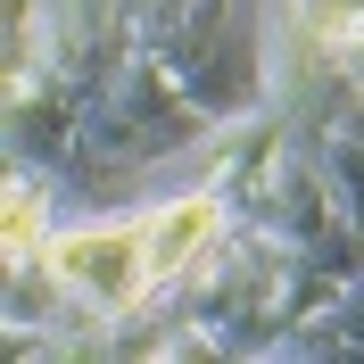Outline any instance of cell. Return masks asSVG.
<instances>
[{"label": "cell", "mask_w": 364, "mask_h": 364, "mask_svg": "<svg viewBox=\"0 0 364 364\" xmlns=\"http://www.w3.org/2000/svg\"><path fill=\"white\" fill-rule=\"evenodd\" d=\"M141 240L133 232H100V240H67V249H58V273H67V282H91V290L100 298H116V290H133V273H149V257H133Z\"/></svg>", "instance_id": "6da1fadb"}, {"label": "cell", "mask_w": 364, "mask_h": 364, "mask_svg": "<svg viewBox=\"0 0 364 364\" xmlns=\"http://www.w3.org/2000/svg\"><path fill=\"white\" fill-rule=\"evenodd\" d=\"M207 224H215V207H207V199L174 207V215H166V224H158V249H149V273H166V265H174V257H191V240H199Z\"/></svg>", "instance_id": "7a4b0ae2"}]
</instances>
